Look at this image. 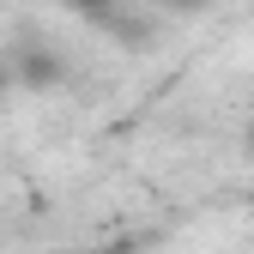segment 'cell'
<instances>
[{
    "instance_id": "6da1fadb",
    "label": "cell",
    "mask_w": 254,
    "mask_h": 254,
    "mask_svg": "<svg viewBox=\"0 0 254 254\" xmlns=\"http://www.w3.org/2000/svg\"><path fill=\"white\" fill-rule=\"evenodd\" d=\"M79 6H109V0H79Z\"/></svg>"
}]
</instances>
